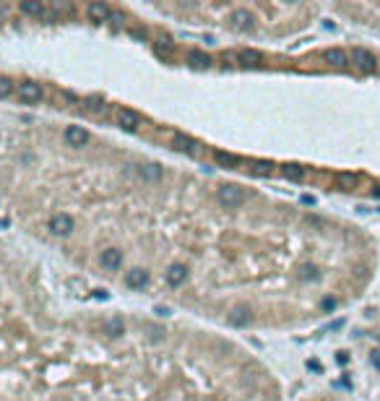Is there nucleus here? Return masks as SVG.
Instances as JSON below:
<instances>
[{"label": "nucleus", "mask_w": 380, "mask_h": 401, "mask_svg": "<svg viewBox=\"0 0 380 401\" xmlns=\"http://www.w3.org/2000/svg\"><path fill=\"white\" fill-rule=\"evenodd\" d=\"M214 162L219 167H227V169H237L240 167V157H235V154H229V151H214Z\"/></svg>", "instance_id": "6ab92c4d"}, {"label": "nucleus", "mask_w": 380, "mask_h": 401, "mask_svg": "<svg viewBox=\"0 0 380 401\" xmlns=\"http://www.w3.org/2000/svg\"><path fill=\"white\" fill-rule=\"evenodd\" d=\"M8 11H11V8H8V6H0V16H6V13H8Z\"/></svg>", "instance_id": "473e14b6"}, {"label": "nucleus", "mask_w": 380, "mask_h": 401, "mask_svg": "<svg viewBox=\"0 0 380 401\" xmlns=\"http://www.w3.org/2000/svg\"><path fill=\"white\" fill-rule=\"evenodd\" d=\"M372 195H375V198H380V188H375V190H372Z\"/></svg>", "instance_id": "72a5a7b5"}, {"label": "nucleus", "mask_w": 380, "mask_h": 401, "mask_svg": "<svg viewBox=\"0 0 380 401\" xmlns=\"http://www.w3.org/2000/svg\"><path fill=\"white\" fill-rule=\"evenodd\" d=\"M229 26L235 32H250L255 26V16L248 11V8H235L229 13Z\"/></svg>", "instance_id": "20e7f679"}, {"label": "nucleus", "mask_w": 380, "mask_h": 401, "mask_svg": "<svg viewBox=\"0 0 380 401\" xmlns=\"http://www.w3.org/2000/svg\"><path fill=\"white\" fill-rule=\"evenodd\" d=\"M164 281L169 287H183L188 281V266L185 263H172L169 269L164 271Z\"/></svg>", "instance_id": "1a4fd4ad"}, {"label": "nucleus", "mask_w": 380, "mask_h": 401, "mask_svg": "<svg viewBox=\"0 0 380 401\" xmlns=\"http://www.w3.org/2000/svg\"><path fill=\"white\" fill-rule=\"evenodd\" d=\"M237 60H240L242 65H250V68H258V65L263 63V52H258V50H250V47H245V50H240V52H237Z\"/></svg>", "instance_id": "f3484780"}, {"label": "nucleus", "mask_w": 380, "mask_h": 401, "mask_svg": "<svg viewBox=\"0 0 380 401\" xmlns=\"http://www.w3.org/2000/svg\"><path fill=\"white\" fill-rule=\"evenodd\" d=\"M216 198H219V204H224L227 209H237L245 204V190L240 185H232V183H224V185H219L216 188Z\"/></svg>", "instance_id": "f03ea898"}, {"label": "nucleus", "mask_w": 380, "mask_h": 401, "mask_svg": "<svg viewBox=\"0 0 380 401\" xmlns=\"http://www.w3.org/2000/svg\"><path fill=\"white\" fill-rule=\"evenodd\" d=\"M86 16H89V21H94V24H102V21H109L112 8H109L107 3H89L86 6Z\"/></svg>", "instance_id": "ddd939ff"}, {"label": "nucleus", "mask_w": 380, "mask_h": 401, "mask_svg": "<svg viewBox=\"0 0 380 401\" xmlns=\"http://www.w3.org/2000/svg\"><path fill=\"white\" fill-rule=\"evenodd\" d=\"M102 328H104V333H107L109 339H118L120 333L125 331V321H123L120 316H115V318H109V321H104V326H102Z\"/></svg>", "instance_id": "412c9836"}, {"label": "nucleus", "mask_w": 380, "mask_h": 401, "mask_svg": "<svg viewBox=\"0 0 380 401\" xmlns=\"http://www.w3.org/2000/svg\"><path fill=\"white\" fill-rule=\"evenodd\" d=\"M227 318H229V323H232V326H237V328H245V326H250V323H253V313H250L248 307H242V305H240V307H235Z\"/></svg>", "instance_id": "dca6fc26"}, {"label": "nucleus", "mask_w": 380, "mask_h": 401, "mask_svg": "<svg viewBox=\"0 0 380 401\" xmlns=\"http://www.w3.org/2000/svg\"><path fill=\"white\" fill-rule=\"evenodd\" d=\"M339 185H344V188H354V185H357V175L341 172V175H339Z\"/></svg>", "instance_id": "bb28decb"}, {"label": "nucleus", "mask_w": 380, "mask_h": 401, "mask_svg": "<svg viewBox=\"0 0 380 401\" xmlns=\"http://www.w3.org/2000/svg\"><path fill=\"white\" fill-rule=\"evenodd\" d=\"M372 362H375V365L380 367V352H375V357H372Z\"/></svg>", "instance_id": "2f4dec72"}, {"label": "nucleus", "mask_w": 380, "mask_h": 401, "mask_svg": "<svg viewBox=\"0 0 380 401\" xmlns=\"http://www.w3.org/2000/svg\"><path fill=\"white\" fill-rule=\"evenodd\" d=\"M13 92H16V83L8 76H0V99H8Z\"/></svg>", "instance_id": "b1692460"}, {"label": "nucleus", "mask_w": 380, "mask_h": 401, "mask_svg": "<svg viewBox=\"0 0 380 401\" xmlns=\"http://www.w3.org/2000/svg\"><path fill=\"white\" fill-rule=\"evenodd\" d=\"M138 175L143 177L146 183H159L162 175H164V167L156 164V162H149V164H138Z\"/></svg>", "instance_id": "4468645a"}, {"label": "nucleus", "mask_w": 380, "mask_h": 401, "mask_svg": "<svg viewBox=\"0 0 380 401\" xmlns=\"http://www.w3.org/2000/svg\"><path fill=\"white\" fill-rule=\"evenodd\" d=\"M323 307H326V310H333V307H336V300H333V297H326V300H323Z\"/></svg>", "instance_id": "cd10ccee"}, {"label": "nucleus", "mask_w": 380, "mask_h": 401, "mask_svg": "<svg viewBox=\"0 0 380 401\" xmlns=\"http://www.w3.org/2000/svg\"><path fill=\"white\" fill-rule=\"evenodd\" d=\"M109 21H115V26H120V21H123V16L112 11V16H109Z\"/></svg>", "instance_id": "c85d7f7f"}, {"label": "nucleus", "mask_w": 380, "mask_h": 401, "mask_svg": "<svg viewBox=\"0 0 380 401\" xmlns=\"http://www.w3.org/2000/svg\"><path fill=\"white\" fill-rule=\"evenodd\" d=\"M141 115L136 112V109H130V107H120L118 109V125L123 128V130H128V133H136L138 128H141Z\"/></svg>", "instance_id": "39448f33"}, {"label": "nucleus", "mask_w": 380, "mask_h": 401, "mask_svg": "<svg viewBox=\"0 0 380 401\" xmlns=\"http://www.w3.org/2000/svg\"><path fill=\"white\" fill-rule=\"evenodd\" d=\"M18 99L24 104H39L42 102V86L34 81H21L18 83Z\"/></svg>", "instance_id": "423d86ee"}, {"label": "nucleus", "mask_w": 380, "mask_h": 401, "mask_svg": "<svg viewBox=\"0 0 380 401\" xmlns=\"http://www.w3.org/2000/svg\"><path fill=\"white\" fill-rule=\"evenodd\" d=\"M302 204H310V206H312V204H315V198H312V195H302Z\"/></svg>", "instance_id": "c756f323"}, {"label": "nucleus", "mask_w": 380, "mask_h": 401, "mask_svg": "<svg viewBox=\"0 0 380 401\" xmlns=\"http://www.w3.org/2000/svg\"><path fill=\"white\" fill-rule=\"evenodd\" d=\"M154 50H156V55H162V58H172V52H174V44L169 42V39H156L154 42Z\"/></svg>", "instance_id": "5701e85b"}, {"label": "nucleus", "mask_w": 380, "mask_h": 401, "mask_svg": "<svg viewBox=\"0 0 380 401\" xmlns=\"http://www.w3.org/2000/svg\"><path fill=\"white\" fill-rule=\"evenodd\" d=\"M47 227H50V232H52L55 237H71L73 230H76V219H73L71 214L60 211V214H52V216H50Z\"/></svg>", "instance_id": "7ed1b4c3"}, {"label": "nucleus", "mask_w": 380, "mask_h": 401, "mask_svg": "<svg viewBox=\"0 0 380 401\" xmlns=\"http://www.w3.org/2000/svg\"><path fill=\"white\" fill-rule=\"evenodd\" d=\"M320 274H318V269L312 263H305L302 269H300V279H305V281H315Z\"/></svg>", "instance_id": "a878e982"}, {"label": "nucleus", "mask_w": 380, "mask_h": 401, "mask_svg": "<svg viewBox=\"0 0 380 401\" xmlns=\"http://www.w3.org/2000/svg\"><path fill=\"white\" fill-rule=\"evenodd\" d=\"M99 263H102V269H104V271H118L120 266H123V250H118V248H107V250H102Z\"/></svg>", "instance_id": "9d476101"}, {"label": "nucleus", "mask_w": 380, "mask_h": 401, "mask_svg": "<svg viewBox=\"0 0 380 401\" xmlns=\"http://www.w3.org/2000/svg\"><path fill=\"white\" fill-rule=\"evenodd\" d=\"M185 63L190 65V68L195 71H209L211 68V55L206 50H198V47H190L185 52Z\"/></svg>", "instance_id": "0eeeda50"}, {"label": "nucleus", "mask_w": 380, "mask_h": 401, "mask_svg": "<svg viewBox=\"0 0 380 401\" xmlns=\"http://www.w3.org/2000/svg\"><path fill=\"white\" fill-rule=\"evenodd\" d=\"M349 63H352L360 73H365V76H370V73L377 71V60H375V55H372L370 50H365V47H354V50L349 52Z\"/></svg>", "instance_id": "f257e3e1"}, {"label": "nucleus", "mask_w": 380, "mask_h": 401, "mask_svg": "<svg viewBox=\"0 0 380 401\" xmlns=\"http://www.w3.org/2000/svg\"><path fill=\"white\" fill-rule=\"evenodd\" d=\"M281 175L286 177V180H292V183H300V180H305L307 169L302 164H281Z\"/></svg>", "instance_id": "aec40b11"}, {"label": "nucleus", "mask_w": 380, "mask_h": 401, "mask_svg": "<svg viewBox=\"0 0 380 401\" xmlns=\"http://www.w3.org/2000/svg\"><path fill=\"white\" fill-rule=\"evenodd\" d=\"M44 3H39V0H26V3H18V13H24V16H34V18H42L44 16Z\"/></svg>", "instance_id": "a211bd4d"}, {"label": "nucleus", "mask_w": 380, "mask_h": 401, "mask_svg": "<svg viewBox=\"0 0 380 401\" xmlns=\"http://www.w3.org/2000/svg\"><path fill=\"white\" fill-rule=\"evenodd\" d=\"M172 146L177 149V151H185V154H198V141L195 138H190V136H183V133H174L172 136Z\"/></svg>", "instance_id": "2eb2a0df"}, {"label": "nucleus", "mask_w": 380, "mask_h": 401, "mask_svg": "<svg viewBox=\"0 0 380 401\" xmlns=\"http://www.w3.org/2000/svg\"><path fill=\"white\" fill-rule=\"evenodd\" d=\"M83 104H86V109H92V112H102V109H104V99H102L99 94L86 97V99H83Z\"/></svg>", "instance_id": "393cba45"}, {"label": "nucleus", "mask_w": 380, "mask_h": 401, "mask_svg": "<svg viewBox=\"0 0 380 401\" xmlns=\"http://www.w3.org/2000/svg\"><path fill=\"white\" fill-rule=\"evenodd\" d=\"M149 271L146 269H130V271H125V287L128 289H143L146 284H149Z\"/></svg>", "instance_id": "9b49d317"}, {"label": "nucleus", "mask_w": 380, "mask_h": 401, "mask_svg": "<svg viewBox=\"0 0 380 401\" xmlns=\"http://www.w3.org/2000/svg\"><path fill=\"white\" fill-rule=\"evenodd\" d=\"M63 138H65V144H68V146L81 149V146L89 144V130L81 128V125H68V128L63 130Z\"/></svg>", "instance_id": "6e6552de"}, {"label": "nucleus", "mask_w": 380, "mask_h": 401, "mask_svg": "<svg viewBox=\"0 0 380 401\" xmlns=\"http://www.w3.org/2000/svg\"><path fill=\"white\" fill-rule=\"evenodd\" d=\"M336 360H339V365H346V360H349V357H346V354L341 352V354H339V357H336Z\"/></svg>", "instance_id": "7c9ffc66"}, {"label": "nucleus", "mask_w": 380, "mask_h": 401, "mask_svg": "<svg viewBox=\"0 0 380 401\" xmlns=\"http://www.w3.org/2000/svg\"><path fill=\"white\" fill-rule=\"evenodd\" d=\"M323 60L328 65H333V68H346V65H349V52L341 50V47H328L323 52Z\"/></svg>", "instance_id": "f8f14e48"}, {"label": "nucleus", "mask_w": 380, "mask_h": 401, "mask_svg": "<svg viewBox=\"0 0 380 401\" xmlns=\"http://www.w3.org/2000/svg\"><path fill=\"white\" fill-rule=\"evenodd\" d=\"M274 162H263V159H258V162H250V172L253 175H260V177H268V175H274Z\"/></svg>", "instance_id": "4be33fe9"}]
</instances>
